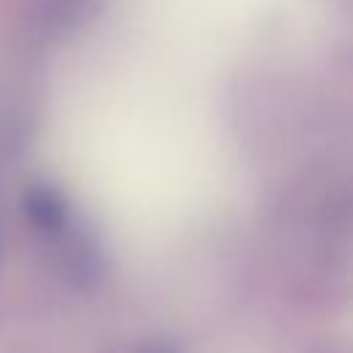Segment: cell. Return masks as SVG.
Segmentation results:
<instances>
[{
	"mask_svg": "<svg viewBox=\"0 0 353 353\" xmlns=\"http://www.w3.org/2000/svg\"><path fill=\"white\" fill-rule=\"evenodd\" d=\"M0 256H3V226H0Z\"/></svg>",
	"mask_w": 353,
	"mask_h": 353,
	"instance_id": "obj_4",
	"label": "cell"
},
{
	"mask_svg": "<svg viewBox=\"0 0 353 353\" xmlns=\"http://www.w3.org/2000/svg\"><path fill=\"white\" fill-rule=\"evenodd\" d=\"M130 353H182L174 342H163V339H152V342H141L135 345Z\"/></svg>",
	"mask_w": 353,
	"mask_h": 353,
	"instance_id": "obj_3",
	"label": "cell"
},
{
	"mask_svg": "<svg viewBox=\"0 0 353 353\" xmlns=\"http://www.w3.org/2000/svg\"><path fill=\"white\" fill-rule=\"evenodd\" d=\"M22 210H25V218L28 223L52 237L55 232H61L74 215H72V207H69V199L50 182H33L25 193H22Z\"/></svg>",
	"mask_w": 353,
	"mask_h": 353,
	"instance_id": "obj_2",
	"label": "cell"
},
{
	"mask_svg": "<svg viewBox=\"0 0 353 353\" xmlns=\"http://www.w3.org/2000/svg\"><path fill=\"white\" fill-rule=\"evenodd\" d=\"M52 240H55V262L61 276L77 290L94 287L102 276L105 259L91 229H85L83 223H77V218H72L61 232L52 234Z\"/></svg>",
	"mask_w": 353,
	"mask_h": 353,
	"instance_id": "obj_1",
	"label": "cell"
}]
</instances>
